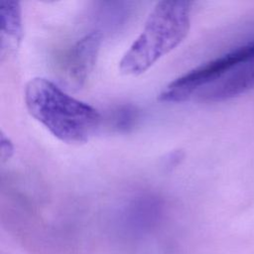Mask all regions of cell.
Segmentation results:
<instances>
[{"label":"cell","instance_id":"obj_1","mask_svg":"<svg viewBox=\"0 0 254 254\" xmlns=\"http://www.w3.org/2000/svg\"><path fill=\"white\" fill-rule=\"evenodd\" d=\"M24 97L29 113L64 143L88 141L101 124V115L94 107L72 97L50 79H31Z\"/></svg>","mask_w":254,"mask_h":254},{"label":"cell","instance_id":"obj_2","mask_svg":"<svg viewBox=\"0 0 254 254\" xmlns=\"http://www.w3.org/2000/svg\"><path fill=\"white\" fill-rule=\"evenodd\" d=\"M190 9V1L158 2L142 32L120 60L119 70L126 75L141 74L177 48L189 33Z\"/></svg>","mask_w":254,"mask_h":254},{"label":"cell","instance_id":"obj_3","mask_svg":"<svg viewBox=\"0 0 254 254\" xmlns=\"http://www.w3.org/2000/svg\"><path fill=\"white\" fill-rule=\"evenodd\" d=\"M254 60V39L186 72L169 83L159 95L165 102H184L229 71Z\"/></svg>","mask_w":254,"mask_h":254},{"label":"cell","instance_id":"obj_4","mask_svg":"<svg viewBox=\"0 0 254 254\" xmlns=\"http://www.w3.org/2000/svg\"><path fill=\"white\" fill-rule=\"evenodd\" d=\"M102 37L91 32L80 38L70 49L64 63V73L72 87H81L91 74L100 50Z\"/></svg>","mask_w":254,"mask_h":254},{"label":"cell","instance_id":"obj_5","mask_svg":"<svg viewBox=\"0 0 254 254\" xmlns=\"http://www.w3.org/2000/svg\"><path fill=\"white\" fill-rule=\"evenodd\" d=\"M254 88V60L241 64L199 90L195 97L205 102H220Z\"/></svg>","mask_w":254,"mask_h":254},{"label":"cell","instance_id":"obj_6","mask_svg":"<svg viewBox=\"0 0 254 254\" xmlns=\"http://www.w3.org/2000/svg\"><path fill=\"white\" fill-rule=\"evenodd\" d=\"M1 55L4 57L18 48L22 39V16L18 1H0Z\"/></svg>","mask_w":254,"mask_h":254},{"label":"cell","instance_id":"obj_7","mask_svg":"<svg viewBox=\"0 0 254 254\" xmlns=\"http://www.w3.org/2000/svg\"><path fill=\"white\" fill-rule=\"evenodd\" d=\"M13 151H14L13 144L11 143L9 138H7L5 134H3L2 132L1 133V161L2 162L7 161L13 155Z\"/></svg>","mask_w":254,"mask_h":254}]
</instances>
